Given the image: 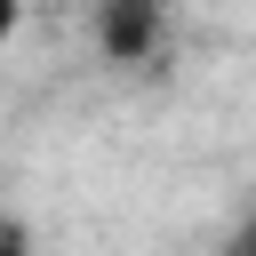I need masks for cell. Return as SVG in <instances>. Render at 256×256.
Masks as SVG:
<instances>
[{
  "label": "cell",
  "instance_id": "2",
  "mask_svg": "<svg viewBox=\"0 0 256 256\" xmlns=\"http://www.w3.org/2000/svg\"><path fill=\"white\" fill-rule=\"evenodd\" d=\"M0 256H32V224H24V216L0 224Z\"/></svg>",
  "mask_w": 256,
  "mask_h": 256
},
{
  "label": "cell",
  "instance_id": "1",
  "mask_svg": "<svg viewBox=\"0 0 256 256\" xmlns=\"http://www.w3.org/2000/svg\"><path fill=\"white\" fill-rule=\"evenodd\" d=\"M168 32V0H104L96 8V48L112 64H144Z\"/></svg>",
  "mask_w": 256,
  "mask_h": 256
},
{
  "label": "cell",
  "instance_id": "3",
  "mask_svg": "<svg viewBox=\"0 0 256 256\" xmlns=\"http://www.w3.org/2000/svg\"><path fill=\"white\" fill-rule=\"evenodd\" d=\"M224 256H256V208H248V216H240V232H232V240H224Z\"/></svg>",
  "mask_w": 256,
  "mask_h": 256
}]
</instances>
